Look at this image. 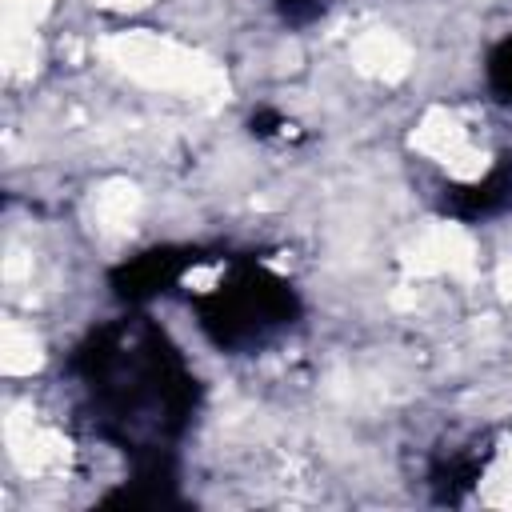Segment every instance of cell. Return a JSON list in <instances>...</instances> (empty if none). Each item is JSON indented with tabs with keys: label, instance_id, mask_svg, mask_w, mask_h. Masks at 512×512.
Listing matches in <instances>:
<instances>
[{
	"label": "cell",
	"instance_id": "1",
	"mask_svg": "<svg viewBox=\"0 0 512 512\" xmlns=\"http://www.w3.org/2000/svg\"><path fill=\"white\" fill-rule=\"evenodd\" d=\"M108 60L116 68H124L132 80L148 84V88H164V92H184V96H212L220 92V72L200 60L192 48L156 36V32H128L104 44Z\"/></svg>",
	"mask_w": 512,
	"mask_h": 512
},
{
	"label": "cell",
	"instance_id": "2",
	"mask_svg": "<svg viewBox=\"0 0 512 512\" xmlns=\"http://www.w3.org/2000/svg\"><path fill=\"white\" fill-rule=\"evenodd\" d=\"M8 452L28 476H56L68 464V440L56 428L36 424L32 416L12 412L8 416Z\"/></svg>",
	"mask_w": 512,
	"mask_h": 512
},
{
	"label": "cell",
	"instance_id": "3",
	"mask_svg": "<svg viewBox=\"0 0 512 512\" xmlns=\"http://www.w3.org/2000/svg\"><path fill=\"white\" fill-rule=\"evenodd\" d=\"M352 60L360 72L376 76V80H400L408 68H412V48L396 36V32H364L356 44H352Z\"/></svg>",
	"mask_w": 512,
	"mask_h": 512
},
{
	"label": "cell",
	"instance_id": "4",
	"mask_svg": "<svg viewBox=\"0 0 512 512\" xmlns=\"http://www.w3.org/2000/svg\"><path fill=\"white\" fill-rule=\"evenodd\" d=\"M0 364L8 376H28L32 368H40V344L32 336V328H20L16 320L4 324V340H0Z\"/></svg>",
	"mask_w": 512,
	"mask_h": 512
},
{
	"label": "cell",
	"instance_id": "5",
	"mask_svg": "<svg viewBox=\"0 0 512 512\" xmlns=\"http://www.w3.org/2000/svg\"><path fill=\"white\" fill-rule=\"evenodd\" d=\"M136 204H140L136 188L124 184V180H116V184H108V188L96 192V220H100L104 228H124V224L132 220Z\"/></svg>",
	"mask_w": 512,
	"mask_h": 512
},
{
	"label": "cell",
	"instance_id": "6",
	"mask_svg": "<svg viewBox=\"0 0 512 512\" xmlns=\"http://www.w3.org/2000/svg\"><path fill=\"white\" fill-rule=\"evenodd\" d=\"M480 500H484V504H496V508H512V444H504V448L496 452V460L488 464Z\"/></svg>",
	"mask_w": 512,
	"mask_h": 512
},
{
	"label": "cell",
	"instance_id": "7",
	"mask_svg": "<svg viewBox=\"0 0 512 512\" xmlns=\"http://www.w3.org/2000/svg\"><path fill=\"white\" fill-rule=\"evenodd\" d=\"M48 8L52 0H4V32H32Z\"/></svg>",
	"mask_w": 512,
	"mask_h": 512
},
{
	"label": "cell",
	"instance_id": "8",
	"mask_svg": "<svg viewBox=\"0 0 512 512\" xmlns=\"http://www.w3.org/2000/svg\"><path fill=\"white\" fill-rule=\"evenodd\" d=\"M100 4H108V8H144L148 0H100Z\"/></svg>",
	"mask_w": 512,
	"mask_h": 512
}]
</instances>
